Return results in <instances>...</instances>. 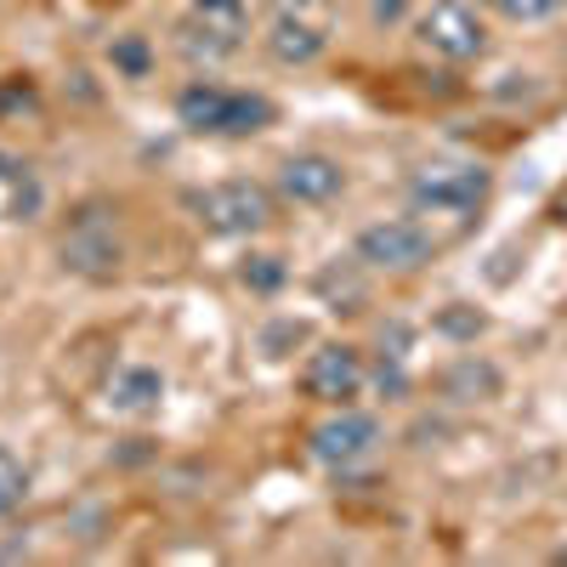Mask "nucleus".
<instances>
[{"instance_id":"f257e3e1","label":"nucleus","mask_w":567,"mask_h":567,"mask_svg":"<svg viewBox=\"0 0 567 567\" xmlns=\"http://www.w3.org/2000/svg\"><path fill=\"white\" fill-rule=\"evenodd\" d=\"M176 125L194 136H261L278 125V103L267 91H239L221 80H187L176 91Z\"/></svg>"},{"instance_id":"f03ea898","label":"nucleus","mask_w":567,"mask_h":567,"mask_svg":"<svg viewBox=\"0 0 567 567\" xmlns=\"http://www.w3.org/2000/svg\"><path fill=\"white\" fill-rule=\"evenodd\" d=\"M336 40V7L329 0H267L261 52L278 69H312Z\"/></svg>"},{"instance_id":"7ed1b4c3","label":"nucleus","mask_w":567,"mask_h":567,"mask_svg":"<svg viewBox=\"0 0 567 567\" xmlns=\"http://www.w3.org/2000/svg\"><path fill=\"white\" fill-rule=\"evenodd\" d=\"M187 205H194L199 227L216 233V239H256V233H267L278 221V194L267 182H250V176L210 182Z\"/></svg>"},{"instance_id":"20e7f679","label":"nucleus","mask_w":567,"mask_h":567,"mask_svg":"<svg viewBox=\"0 0 567 567\" xmlns=\"http://www.w3.org/2000/svg\"><path fill=\"white\" fill-rule=\"evenodd\" d=\"M250 40V7L245 0H187L176 18V52L187 63H227Z\"/></svg>"},{"instance_id":"39448f33","label":"nucleus","mask_w":567,"mask_h":567,"mask_svg":"<svg viewBox=\"0 0 567 567\" xmlns=\"http://www.w3.org/2000/svg\"><path fill=\"white\" fill-rule=\"evenodd\" d=\"M494 194V171L471 165V159H432L409 176V205L414 210H443V216H465Z\"/></svg>"},{"instance_id":"423d86ee","label":"nucleus","mask_w":567,"mask_h":567,"mask_svg":"<svg viewBox=\"0 0 567 567\" xmlns=\"http://www.w3.org/2000/svg\"><path fill=\"white\" fill-rule=\"evenodd\" d=\"M63 267L80 272V278H114L120 261H125V245H120V221L103 199H85L74 216H69V233L58 245Z\"/></svg>"},{"instance_id":"0eeeda50","label":"nucleus","mask_w":567,"mask_h":567,"mask_svg":"<svg viewBox=\"0 0 567 567\" xmlns=\"http://www.w3.org/2000/svg\"><path fill=\"white\" fill-rule=\"evenodd\" d=\"M432 256H437V239L414 216L374 221V227H363L352 239V261L369 267V272H420Z\"/></svg>"},{"instance_id":"6e6552de","label":"nucleus","mask_w":567,"mask_h":567,"mask_svg":"<svg viewBox=\"0 0 567 567\" xmlns=\"http://www.w3.org/2000/svg\"><path fill=\"white\" fill-rule=\"evenodd\" d=\"M414 40L443 63H477L488 52V29H483L477 7H465V0H432L414 18Z\"/></svg>"},{"instance_id":"1a4fd4ad","label":"nucleus","mask_w":567,"mask_h":567,"mask_svg":"<svg viewBox=\"0 0 567 567\" xmlns=\"http://www.w3.org/2000/svg\"><path fill=\"white\" fill-rule=\"evenodd\" d=\"M363 381H369L363 352L347 347V341H323L301 363V398H312L318 409H347L363 392Z\"/></svg>"},{"instance_id":"9d476101","label":"nucleus","mask_w":567,"mask_h":567,"mask_svg":"<svg viewBox=\"0 0 567 567\" xmlns=\"http://www.w3.org/2000/svg\"><path fill=\"white\" fill-rule=\"evenodd\" d=\"M374 443H381V420L347 403V409H336L329 420L312 425L307 454H312L318 465H329V471H352V465H363V460L374 454Z\"/></svg>"},{"instance_id":"9b49d317","label":"nucleus","mask_w":567,"mask_h":567,"mask_svg":"<svg viewBox=\"0 0 567 567\" xmlns=\"http://www.w3.org/2000/svg\"><path fill=\"white\" fill-rule=\"evenodd\" d=\"M347 194V165L336 154H290L278 165V199H290V205H329V199H341Z\"/></svg>"},{"instance_id":"f8f14e48","label":"nucleus","mask_w":567,"mask_h":567,"mask_svg":"<svg viewBox=\"0 0 567 567\" xmlns=\"http://www.w3.org/2000/svg\"><path fill=\"white\" fill-rule=\"evenodd\" d=\"M103 403L109 414L120 420H142V414H154L165 403V374L154 363H120L109 374V386H103Z\"/></svg>"},{"instance_id":"ddd939ff","label":"nucleus","mask_w":567,"mask_h":567,"mask_svg":"<svg viewBox=\"0 0 567 567\" xmlns=\"http://www.w3.org/2000/svg\"><path fill=\"white\" fill-rule=\"evenodd\" d=\"M109 63H114V74H125V80H148V74H154V45H148V34H114Z\"/></svg>"},{"instance_id":"4468645a","label":"nucleus","mask_w":567,"mask_h":567,"mask_svg":"<svg viewBox=\"0 0 567 567\" xmlns=\"http://www.w3.org/2000/svg\"><path fill=\"white\" fill-rule=\"evenodd\" d=\"M40 114V85L29 74H12V80H0V125H23Z\"/></svg>"},{"instance_id":"2eb2a0df","label":"nucleus","mask_w":567,"mask_h":567,"mask_svg":"<svg viewBox=\"0 0 567 567\" xmlns=\"http://www.w3.org/2000/svg\"><path fill=\"white\" fill-rule=\"evenodd\" d=\"M477 7H488L505 23H545V18H556L567 7V0H477Z\"/></svg>"},{"instance_id":"dca6fc26","label":"nucleus","mask_w":567,"mask_h":567,"mask_svg":"<svg viewBox=\"0 0 567 567\" xmlns=\"http://www.w3.org/2000/svg\"><path fill=\"white\" fill-rule=\"evenodd\" d=\"M23 494H29V471H23V460L12 454V449H0V523L23 505Z\"/></svg>"},{"instance_id":"f3484780","label":"nucleus","mask_w":567,"mask_h":567,"mask_svg":"<svg viewBox=\"0 0 567 567\" xmlns=\"http://www.w3.org/2000/svg\"><path fill=\"white\" fill-rule=\"evenodd\" d=\"M239 278L250 284L256 296H278L284 278H290V267H284V256H250V261L239 267Z\"/></svg>"},{"instance_id":"a211bd4d","label":"nucleus","mask_w":567,"mask_h":567,"mask_svg":"<svg viewBox=\"0 0 567 567\" xmlns=\"http://www.w3.org/2000/svg\"><path fill=\"white\" fill-rule=\"evenodd\" d=\"M437 329H443V336H454V341H477L483 336V329H488V318L477 312V307H449V312H437Z\"/></svg>"},{"instance_id":"6ab92c4d","label":"nucleus","mask_w":567,"mask_h":567,"mask_svg":"<svg viewBox=\"0 0 567 567\" xmlns=\"http://www.w3.org/2000/svg\"><path fill=\"white\" fill-rule=\"evenodd\" d=\"M369 12H374V23H398L409 12V0H369Z\"/></svg>"},{"instance_id":"aec40b11","label":"nucleus","mask_w":567,"mask_h":567,"mask_svg":"<svg viewBox=\"0 0 567 567\" xmlns=\"http://www.w3.org/2000/svg\"><path fill=\"white\" fill-rule=\"evenodd\" d=\"M550 216H556V221H561V227H567V194H561V199H556V205H550Z\"/></svg>"},{"instance_id":"412c9836","label":"nucleus","mask_w":567,"mask_h":567,"mask_svg":"<svg viewBox=\"0 0 567 567\" xmlns=\"http://www.w3.org/2000/svg\"><path fill=\"white\" fill-rule=\"evenodd\" d=\"M556 561H567V550H561V556H556Z\"/></svg>"}]
</instances>
